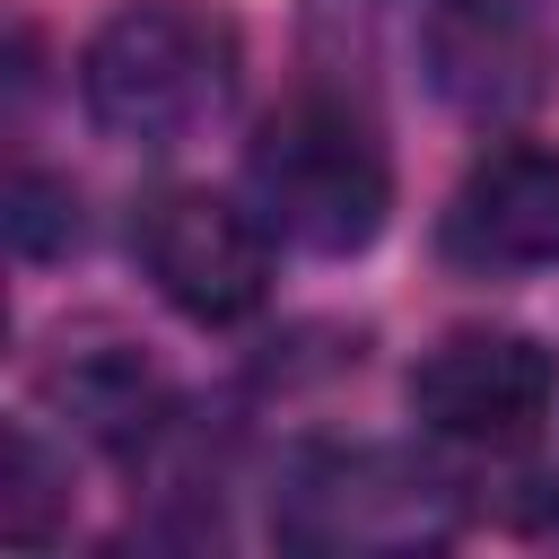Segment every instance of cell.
Returning <instances> with one entry per match:
<instances>
[{"instance_id":"cell-8","label":"cell","mask_w":559,"mask_h":559,"mask_svg":"<svg viewBox=\"0 0 559 559\" xmlns=\"http://www.w3.org/2000/svg\"><path fill=\"white\" fill-rule=\"evenodd\" d=\"M44 402H52L87 445H114V454L157 445L166 419H175L166 376H157L140 349H122V341H79V349L61 341V358L44 367Z\"/></svg>"},{"instance_id":"cell-2","label":"cell","mask_w":559,"mask_h":559,"mask_svg":"<svg viewBox=\"0 0 559 559\" xmlns=\"http://www.w3.org/2000/svg\"><path fill=\"white\" fill-rule=\"evenodd\" d=\"M245 201L297 253H367L393 218V157L341 96H288L245 140Z\"/></svg>"},{"instance_id":"cell-5","label":"cell","mask_w":559,"mask_h":559,"mask_svg":"<svg viewBox=\"0 0 559 559\" xmlns=\"http://www.w3.org/2000/svg\"><path fill=\"white\" fill-rule=\"evenodd\" d=\"M402 402L428 437L445 445H472V454H515L550 428V402H559V358L550 341L515 332V323H454L437 332L411 376H402Z\"/></svg>"},{"instance_id":"cell-3","label":"cell","mask_w":559,"mask_h":559,"mask_svg":"<svg viewBox=\"0 0 559 559\" xmlns=\"http://www.w3.org/2000/svg\"><path fill=\"white\" fill-rule=\"evenodd\" d=\"M463 533V489L411 445H297L271 480V542L314 559H411Z\"/></svg>"},{"instance_id":"cell-7","label":"cell","mask_w":559,"mask_h":559,"mask_svg":"<svg viewBox=\"0 0 559 559\" xmlns=\"http://www.w3.org/2000/svg\"><path fill=\"white\" fill-rule=\"evenodd\" d=\"M437 253L463 280H533L559 262V148L489 140L445 192Z\"/></svg>"},{"instance_id":"cell-10","label":"cell","mask_w":559,"mask_h":559,"mask_svg":"<svg viewBox=\"0 0 559 559\" xmlns=\"http://www.w3.org/2000/svg\"><path fill=\"white\" fill-rule=\"evenodd\" d=\"M9 245H17L26 262L70 253V245H79V192L26 166V175H17V192H9Z\"/></svg>"},{"instance_id":"cell-4","label":"cell","mask_w":559,"mask_h":559,"mask_svg":"<svg viewBox=\"0 0 559 559\" xmlns=\"http://www.w3.org/2000/svg\"><path fill=\"white\" fill-rule=\"evenodd\" d=\"M271 245L280 236L262 227V210L227 201L210 183H157V192L131 201V262L201 332L262 314V297H271Z\"/></svg>"},{"instance_id":"cell-1","label":"cell","mask_w":559,"mask_h":559,"mask_svg":"<svg viewBox=\"0 0 559 559\" xmlns=\"http://www.w3.org/2000/svg\"><path fill=\"white\" fill-rule=\"evenodd\" d=\"M245 35L218 0H122L79 44V105L122 148H192L236 114Z\"/></svg>"},{"instance_id":"cell-9","label":"cell","mask_w":559,"mask_h":559,"mask_svg":"<svg viewBox=\"0 0 559 559\" xmlns=\"http://www.w3.org/2000/svg\"><path fill=\"white\" fill-rule=\"evenodd\" d=\"M70 472L44 454V437L35 428H9V489H0V533H17V542H44L52 524H61V489Z\"/></svg>"},{"instance_id":"cell-6","label":"cell","mask_w":559,"mask_h":559,"mask_svg":"<svg viewBox=\"0 0 559 559\" xmlns=\"http://www.w3.org/2000/svg\"><path fill=\"white\" fill-rule=\"evenodd\" d=\"M419 79L454 122L507 131L550 87V35L533 0H428L419 17Z\"/></svg>"}]
</instances>
